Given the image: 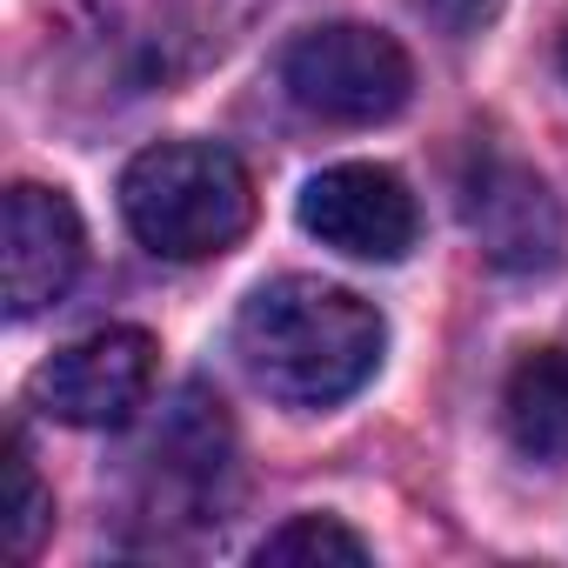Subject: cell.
<instances>
[{"label": "cell", "instance_id": "obj_11", "mask_svg": "<svg viewBox=\"0 0 568 568\" xmlns=\"http://www.w3.org/2000/svg\"><path fill=\"white\" fill-rule=\"evenodd\" d=\"M561 81H568V34H561Z\"/></svg>", "mask_w": 568, "mask_h": 568}, {"label": "cell", "instance_id": "obj_2", "mask_svg": "<svg viewBox=\"0 0 568 568\" xmlns=\"http://www.w3.org/2000/svg\"><path fill=\"white\" fill-rule=\"evenodd\" d=\"M121 214H128L134 241L154 247L161 261H207L247 234L254 181L214 141H161L128 161Z\"/></svg>", "mask_w": 568, "mask_h": 568}, {"label": "cell", "instance_id": "obj_9", "mask_svg": "<svg viewBox=\"0 0 568 568\" xmlns=\"http://www.w3.org/2000/svg\"><path fill=\"white\" fill-rule=\"evenodd\" d=\"M0 475H8V488H0V548H8L14 561H28L41 548V535L54 528V495L41 488V468L28 455L21 428L8 435V462H0Z\"/></svg>", "mask_w": 568, "mask_h": 568}, {"label": "cell", "instance_id": "obj_6", "mask_svg": "<svg viewBox=\"0 0 568 568\" xmlns=\"http://www.w3.org/2000/svg\"><path fill=\"white\" fill-rule=\"evenodd\" d=\"M462 221L481 241V254L508 274H535L561 261V207L541 187V174H528L521 161L475 148L468 174H462Z\"/></svg>", "mask_w": 568, "mask_h": 568}, {"label": "cell", "instance_id": "obj_10", "mask_svg": "<svg viewBox=\"0 0 568 568\" xmlns=\"http://www.w3.org/2000/svg\"><path fill=\"white\" fill-rule=\"evenodd\" d=\"M254 561L261 568H362L368 541L355 528H342L335 515H295L254 548Z\"/></svg>", "mask_w": 568, "mask_h": 568}, {"label": "cell", "instance_id": "obj_8", "mask_svg": "<svg viewBox=\"0 0 568 568\" xmlns=\"http://www.w3.org/2000/svg\"><path fill=\"white\" fill-rule=\"evenodd\" d=\"M508 442L528 462H568V348H535L501 388Z\"/></svg>", "mask_w": 568, "mask_h": 568}, {"label": "cell", "instance_id": "obj_7", "mask_svg": "<svg viewBox=\"0 0 568 568\" xmlns=\"http://www.w3.org/2000/svg\"><path fill=\"white\" fill-rule=\"evenodd\" d=\"M81 254H88V234L61 187H41V181L8 187V214H0V295H8L14 322L54 308L74 288Z\"/></svg>", "mask_w": 568, "mask_h": 568}, {"label": "cell", "instance_id": "obj_1", "mask_svg": "<svg viewBox=\"0 0 568 568\" xmlns=\"http://www.w3.org/2000/svg\"><path fill=\"white\" fill-rule=\"evenodd\" d=\"M382 315L315 274H281L234 315V355L247 382L288 408H335L382 368Z\"/></svg>", "mask_w": 568, "mask_h": 568}, {"label": "cell", "instance_id": "obj_5", "mask_svg": "<svg viewBox=\"0 0 568 568\" xmlns=\"http://www.w3.org/2000/svg\"><path fill=\"white\" fill-rule=\"evenodd\" d=\"M302 227L348 261H402L415 247V194L395 168L342 161L302 187Z\"/></svg>", "mask_w": 568, "mask_h": 568}, {"label": "cell", "instance_id": "obj_3", "mask_svg": "<svg viewBox=\"0 0 568 568\" xmlns=\"http://www.w3.org/2000/svg\"><path fill=\"white\" fill-rule=\"evenodd\" d=\"M281 88L315 121L375 128V121L408 108L415 68H408L395 34L362 28V21H335V28H308L302 41H288V54H281Z\"/></svg>", "mask_w": 568, "mask_h": 568}, {"label": "cell", "instance_id": "obj_4", "mask_svg": "<svg viewBox=\"0 0 568 568\" xmlns=\"http://www.w3.org/2000/svg\"><path fill=\"white\" fill-rule=\"evenodd\" d=\"M154 388L148 328H94L34 375V408L68 428H121Z\"/></svg>", "mask_w": 568, "mask_h": 568}]
</instances>
